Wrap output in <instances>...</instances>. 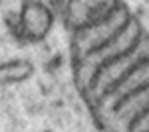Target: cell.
I'll list each match as a JSON object with an SVG mask.
<instances>
[{"mask_svg":"<svg viewBox=\"0 0 149 132\" xmlns=\"http://www.w3.org/2000/svg\"><path fill=\"white\" fill-rule=\"evenodd\" d=\"M72 74L102 132H149V30L125 0H58Z\"/></svg>","mask_w":149,"mask_h":132,"instance_id":"obj_1","label":"cell"}]
</instances>
